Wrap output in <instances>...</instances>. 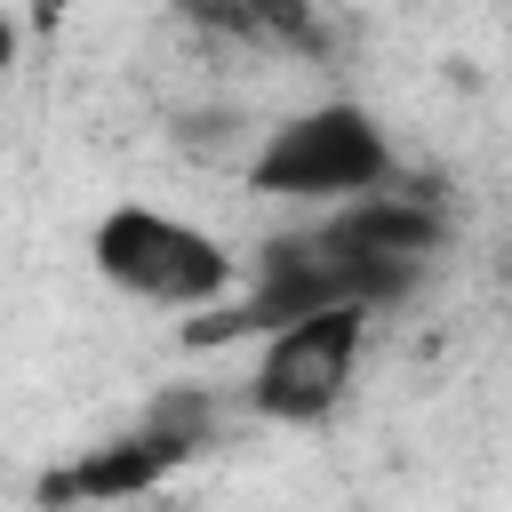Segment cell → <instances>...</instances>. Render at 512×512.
<instances>
[{
	"label": "cell",
	"instance_id": "5",
	"mask_svg": "<svg viewBox=\"0 0 512 512\" xmlns=\"http://www.w3.org/2000/svg\"><path fill=\"white\" fill-rule=\"evenodd\" d=\"M360 344H368V304H328V312H304V320L272 328L256 376H248V408L272 416V424L336 416V400L352 392Z\"/></svg>",
	"mask_w": 512,
	"mask_h": 512
},
{
	"label": "cell",
	"instance_id": "4",
	"mask_svg": "<svg viewBox=\"0 0 512 512\" xmlns=\"http://www.w3.org/2000/svg\"><path fill=\"white\" fill-rule=\"evenodd\" d=\"M88 256H96V272H104L120 296L176 304V312L216 304V296L232 288V256H224L208 232H192V224H176V216H160V208H112V216L96 224Z\"/></svg>",
	"mask_w": 512,
	"mask_h": 512
},
{
	"label": "cell",
	"instance_id": "6",
	"mask_svg": "<svg viewBox=\"0 0 512 512\" xmlns=\"http://www.w3.org/2000/svg\"><path fill=\"white\" fill-rule=\"evenodd\" d=\"M176 16L256 56H328V24L312 0H176Z\"/></svg>",
	"mask_w": 512,
	"mask_h": 512
},
{
	"label": "cell",
	"instance_id": "8",
	"mask_svg": "<svg viewBox=\"0 0 512 512\" xmlns=\"http://www.w3.org/2000/svg\"><path fill=\"white\" fill-rule=\"evenodd\" d=\"M64 8H72V0H32V16H48V24H56Z\"/></svg>",
	"mask_w": 512,
	"mask_h": 512
},
{
	"label": "cell",
	"instance_id": "7",
	"mask_svg": "<svg viewBox=\"0 0 512 512\" xmlns=\"http://www.w3.org/2000/svg\"><path fill=\"white\" fill-rule=\"evenodd\" d=\"M8 64H16V24L0 16V72H8Z\"/></svg>",
	"mask_w": 512,
	"mask_h": 512
},
{
	"label": "cell",
	"instance_id": "1",
	"mask_svg": "<svg viewBox=\"0 0 512 512\" xmlns=\"http://www.w3.org/2000/svg\"><path fill=\"white\" fill-rule=\"evenodd\" d=\"M416 280H424V264L376 256V248H360L336 216H320L312 232H280V240H264L248 296H240L232 312H216V320H192L184 344L272 336V328H288V320H304V312H328V304H368V312H376V304H408Z\"/></svg>",
	"mask_w": 512,
	"mask_h": 512
},
{
	"label": "cell",
	"instance_id": "3",
	"mask_svg": "<svg viewBox=\"0 0 512 512\" xmlns=\"http://www.w3.org/2000/svg\"><path fill=\"white\" fill-rule=\"evenodd\" d=\"M248 184H256V192H280V200L376 192V184H392V152H384V128H376L360 104H312V112L280 120V128L256 144Z\"/></svg>",
	"mask_w": 512,
	"mask_h": 512
},
{
	"label": "cell",
	"instance_id": "2",
	"mask_svg": "<svg viewBox=\"0 0 512 512\" xmlns=\"http://www.w3.org/2000/svg\"><path fill=\"white\" fill-rule=\"evenodd\" d=\"M208 440H216V400L192 392V384H176V392H160V400L144 408L136 432L88 448L80 464H56V472L40 480V504H48V512H64V504H128V496L160 488L176 464H192Z\"/></svg>",
	"mask_w": 512,
	"mask_h": 512
},
{
	"label": "cell",
	"instance_id": "9",
	"mask_svg": "<svg viewBox=\"0 0 512 512\" xmlns=\"http://www.w3.org/2000/svg\"><path fill=\"white\" fill-rule=\"evenodd\" d=\"M504 280H512V256H504Z\"/></svg>",
	"mask_w": 512,
	"mask_h": 512
}]
</instances>
